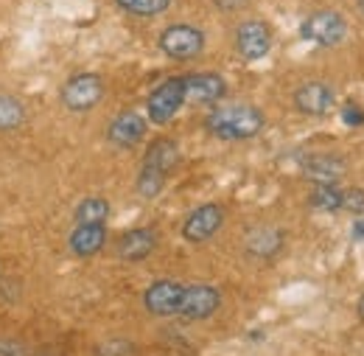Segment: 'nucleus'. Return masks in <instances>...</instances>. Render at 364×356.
I'll use <instances>...</instances> for the list:
<instances>
[{"mask_svg": "<svg viewBox=\"0 0 364 356\" xmlns=\"http://www.w3.org/2000/svg\"><path fill=\"white\" fill-rule=\"evenodd\" d=\"M269 48H272V31H269V26L264 20H247V23L238 26V31H235V51L244 59H250V62L264 59L269 53Z\"/></svg>", "mask_w": 364, "mask_h": 356, "instance_id": "nucleus-9", "label": "nucleus"}, {"mask_svg": "<svg viewBox=\"0 0 364 356\" xmlns=\"http://www.w3.org/2000/svg\"><path fill=\"white\" fill-rule=\"evenodd\" d=\"M163 185H166V177H163V174L149 172V169H140V177H137V194H140V197L151 199V197H157V194L163 191Z\"/></svg>", "mask_w": 364, "mask_h": 356, "instance_id": "nucleus-22", "label": "nucleus"}, {"mask_svg": "<svg viewBox=\"0 0 364 356\" xmlns=\"http://www.w3.org/2000/svg\"><path fill=\"white\" fill-rule=\"evenodd\" d=\"M185 104V76H171L166 79L160 88L151 90L149 101H146V112L151 124H168Z\"/></svg>", "mask_w": 364, "mask_h": 356, "instance_id": "nucleus-3", "label": "nucleus"}, {"mask_svg": "<svg viewBox=\"0 0 364 356\" xmlns=\"http://www.w3.org/2000/svg\"><path fill=\"white\" fill-rule=\"evenodd\" d=\"M222 306V292L210 283H185L182 292L180 317L185 320H208L219 312Z\"/></svg>", "mask_w": 364, "mask_h": 356, "instance_id": "nucleus-6", "label": "nucleus"}, {"mask_svg": "<svg viewBox=\"0 0 364 356\" xmlns=\"http://www.w3.org/2000/svg\"><path fill=\"white\" fill-rule=\"evenodd\" d=\"M294 107L303 115H314V118L328 115L336 107V90L328 82H306L294 93Z\"/></svg>", "mask_w": 364, "mask_h": 356, "instance_id": "nucleus-10", "label": "nucleus"}, {"mask_svg": "<svg viewBox=\"0 0 364 356\" xmlns=\"http://www.w3.org/2000/svg\"><path fill=\"white\" fill-rule=\"evenodd\" d=\"M356 314H359V320L364 323V295L359 298V303H356Z\"/></svg>", "mask_w": 364, "mask_h": 356, "instance_id": "nucleus-28", "label": "nucleus"}, {"mask_svg": "<svg viewBox=\"0 0 364 356\" xmlns=\"http://www.w3.org/2000/svg\"><path fill=\"white\" fill-rule=\"evenodd\" d=\"M350 239H353V241H362L364 239V216H359V219L353 222V227H350Z\"/></svg>", "mask_w": 364, "mask_h": 356, "instance_id": "nucleus-27", "label": "nucleus"}, {"mask_svg": "<svg viewBox=\"0 0 364 356\" xmlns=\"http://www.w3.org/2000/svg\"><path fill=\"white\" fill-rule=\"evenodd\" d=\"M228 93L219 73H191L185 76V101L191 104H216Z\"/></svg>", "mask_w": 364, "mask_h": 356, "instance_id": "nucleus-13", "label": "nucleus"}, {"mask_svg": "<svg viewBox=\"0 0 364 356\" xmlns=\"http://www.w3.org/2000/svg\"><path fill=\"white\" fill-rule=\"evenodd\" d=\"M247 253L252 258H261V261H269L274 258L280 250H283V233L274 230V227H255L250 236H247Z\"/></svg>", "mask_w": 364, "mask_h": 356, "instance_id": "nucleus-17", "label": "nucleus"}, {"mask_svg": "<svg viewBox=\"0 0 364 356\" xmlns=\"http://www.w3.org/2000/svg\"><path fill=\"white\" fill-rule=\"evenodd\" d=\"M0 356H23V348L14 342H0Z\"/></svg>", "mask_w": 364, "mask_h": 356, "instance_id": "nucleus-26", "label": "nucleus"}, {"mask_svg": "<svg viewBox=\"0 0 364 356\" xmlns=\"http://www.w3.org/2000/svg\"><path fill=\"white\" fill-rule=\"evenodd\" d=\"M107 216H109V202L104 197H87V199H82L79 208H76V214H73L76 224H104Z\"/></svg>", "mask_w": 364, "mask_h": 356, "instance_id": "nucleus-18", "label": "nucleus"}, {"mask_svg": "<svg viewBox=\"0 0 364 356\" xmlns=\"http://www.w3.org/2000/svg\"><path fill=\"white\" fill-rule=\"evenodd\" d=\"M309 205L314 211H322V214H336L345 205V194L336 185H317L309 197Z\"/></svg>", "mask_w": 364, "mask_h": 356, "instance_id": "nucleus-19", "label": "nucleus"}, {"mask_svg": "<svg viewBox=\"0 0 364 356\" xmlns=\"http://www.w3.org/2000/svg\"><path fill=\"white\" fill-rule=\"evenodd\" d=\"M300 169L303 177L311 179L314 185H336L348 174V160L336 152H314L300 163Z\"/></svg>", "mask_w": 364, "mask_h": 356, "instance_id": "nucleus-8", "label": "nucleus"}, {"mask_svg": "<svg viewBox=\"0 0 364 356\" xmlns=\"http://www.w3.org/2000/svg\"><path fill=\"white\" fill-rule=\"evenodd\" d=\"M104 244H107V227L104 224H76L70 239H68L70 253L79 258H90Z\"/></svg>", "mask_w": 364, "mask_h": 356, "instance_id": "nucleus-15", "label": "nucleus"}, {"mask_svg": "<svg viewBox=\"0 0 364 356\" xmlns=\"http://www.w3.org/2000/svg\"><path fill=\"white\" fill-rule=\"evenodd\" d=\"M342 124H345V127H362L364 110L359 107V104H353V101L345 104V107H342Z\"/></svg>", "mask_w": 364, "mask_h": 356, "instance_id": "nucleus-24", "label": "nucleus"}, {"mask_svg": "<svg viewBox=\"0 0 364 356\" xmlns=\"http://www.w3.org/2000/svg\"><path fill=\"white\" fill-rule=\"evenodd\" d=\"M300 37L314 45H322V48H333V45L345 43L348 20L333 9H319L300 23Z\"/></svg>", "mask_w": 364, "mask_h": 356, "instance_id": "nucleus-2", "label": "nucleus"}, {"mask_svg": "<svg viewBox=\"0 0 364 356\" xmlns=\"http://www.w3.org/2000/svg\"><path fill=\"white\" fill-rule=\"evenodd\" d=\"M267 118L252 104H228L213 107L205 118V130L219 140H250L264 130Z\"/></svg>", "mask_w": 364, "mask_h": 356, "instance_id": "nucleus-1", "label": "nucleus"}, {"mask_svg": "<svg viewBox=\"0 0 364 356\" xmlns=\"http://www.w3.org/2000/svg\"><path fill=\"white\" fill-rule=\"evenodd\" d=\"M342 211H350L353 216H364V191L362 188H353L345 194V205Z\"/></svg>", "mask_w": 364, "mask_h": 356, "instance_id": "nucleus-23", "label": "nucleus"}, {"mask_svg": "<svg viewBox=\"0 0 364 356\" xmlns=\"http://www.w3.org/2000/svg\"><path fill=\"white\" fill-rule=\"evenodd\" d=\"M143 135H146V118L135 110L115 115L112 124L107 127V140L118 149H132L143 140Z\"/></svg>", "mask_w": 364, "mask_h": 356, "instance_id": "nucleus-12", "label": "nucleus"}, {"mask_svg": "<svg viewBox=\"0 0 364 356\" xmlns=\"http://www.w3.org/2000/svg\"><path fill=\"white\" fill-rule=\"evenodd\" d=\"M104 98V82L95 73H79L62 88V104L70 112H90Z\"/></svg>", "mask_w": 364, "mask_h": 356, "instance_id": "nucleus-4", "label": "nucleus"}, {"mask_svg": "<svg viewBox=\"0 0 364 356\" xmlns=\"http://www.w3.org/2000/svg\"><path fill=\"white\" fill-rule=\"evenodd\" d=\"M219 9H225V11H235V9H241V6H247L250 0H213Z\"/></svg>", "mask_w": 364, "mask_h": 356, "instance_id": "nucleus-25", "label": "nucleus"}, {"mask_svg": "<svg viewBox=\"0 0 364 356\" xmlns=\"http://www.w3.org/2000/svg\"><path fill=\"white\" fill-rule=\"evenodd\" d=\"M160 51L171 59H193L205 51V34L193 26H168L160 34Z\"/></svg>", "mask_w": 364, "mask_h": 356, "instance_id": "nucleus-7", "label": "nucleus"}, {"mask_svg": "<svg viewBox=\"0 0 364 356\" xmlns=\"http://www.w3.org/2000/svg\"><path fill=\"white\" fill-rule=\"evenodd\" d=\"M359 9H362V14H364V0H359Z\"/></svg>", "mask_w": 364, "mask_h": 356, "instance_id": "nucleus-29", "label": "nucleus"}, {"mask_svg": "<svg viewBox=\"0 0 364 356\" xmlns=\"http://www.w3.org/2000/svg\"><path fill=\"white\" fill-rule=\"evenodd\" d=\"M124 11L129 14H137V17H154V14H163L171 0H115Z\"/></svg>", "mask_w": 364, "mask_h": 356, "instance_id": "nucleus-21", "label": "nucleus"}, {"mask_svg": "<svg viewBox=\"0 0 364 356\" xmlns=\"http://www.w3.org/2000/svg\"><path fill=\"white\" fill-rule=\"evenodd\" d=\"M23 118H26V107L14 95L0 93V130H14L23 124Z\"/></svg>", "mask_w": 364, "mask_h": 356, "instance_id": "nucleus-20", "label": "nucleus"}, {"mask_svg": "<svg viewBox=\"0 0 364 356\" xmlns=\"http://www.w3.org/2000/svg\"><path fill=\"white\" fill-rule=\"evenodd\" d=\"M180 163V149L171 137H157L149 149H146V157H143V166L140 169H149V172H157L163 177H168V172Z\"/></svg>", "mask_w": 364, "mask_h": 356, "instance_id": "nucleus-16", "label": "nucleus"}, {"mask_svg": "<svg viewBox=\"0 0 364 356\" xmlns=\"http://www.w3.org/2000/svg\"><path fill=\"white\" fill-rule=\"evenodd\" d=\"M222 224H225L222 205H202L193 214H188V219L182 224V239L185 241H193V244H202L210 236H216Z\"/></svg>", "mask_w": 364, "mask_h": 356, "instance_id": "nucleus-11", "label": "nucleus"}, {"mask_svg": "<svg viewBox=\"0 0 364 356\" xmlns=\"http://www.w3.org/2000/svg\"><path fill=\"white\" fill-rule=\"evenodd\" d=\"M182 292H185V283L180 281H168V278L154 281L143 292V306L154 317H180Z\"/></svg>", "mask_w": 364, "mask_h": 356, "instance_id": "nucleus-5", "label": "nucleus"}, {"mask_svg": "<svg viewBox=\"0 0 364 356\" xmlns=\"http://www.w3.org/2000/svg\"><path fill=\"white\" fill-rule=\"evenodd\" d=\"M157 247V233L151 227H135V230H127L121 239H118V256L124 261H143L154 253Z\"/></svg>", "mask_w": 364, "mask_h": 356, "instance_id": "nucleus-14", "label": "nucleus"}]
</instances>
